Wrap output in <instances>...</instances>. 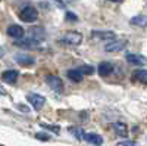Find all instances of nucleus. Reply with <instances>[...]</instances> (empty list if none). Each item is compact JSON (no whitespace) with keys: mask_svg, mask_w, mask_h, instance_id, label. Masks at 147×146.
I'll list each match as a JSON object with an SVG mask.
<instances>
[{"mask_svg":"<svg viewBox=\"0 0 147 146\" xmlns=\"http://www.w3.org/2000/svg\"><path fill=\"white\" fill-rule=\"evenodd\" d=\"M19 19L24 22H35L38 19V10H37L34 6L28 5V6H24L19 12Z\"/></svg>","mask_w":147,"mask_h":146,"instance_id":"obj_1","label":"nucleus"},{"mask_svg":"<svg viewBox=\"0 0 147 146\" xmlns=\"http://www.w3.org/2000/svg\"><path fill=\"white\" fill-rule=\"evenodd\" d=\"M81 41H82V34L78 31H68L60 39V43L71 44V46H78V44H81Z\"/></svg>","mask_w":147,"mask_h":146,"instance_id":"obj_2","label":"nucleus"},{"mask_svg":"<svg viewBox=\"0 0 147 146\" xmlns=\"http://www.w3.org/2000/svg\"><path fill=\"white\" fill-rule=\"evenodd\" d=\"M27 101L30 102V105L34 109L40 111V109L44 106V103H46V97L41 96V94H38V93H28L27 94Z\"/></svg>","mask_w":147,"mask_h":146,"instance_id":"obj_3","label":"nucleus"},{"mask_svg":"<svg viewBox=\"0 0 147 146\" xmlns=\"http://www.w3.org/2000/svg\"><path fill=\"white\" fill-rule=\"evenodd\" d=\"M46 84L49 87H50L52 90H55V92H57V93H60L63 90V81L60 80V77H57V75H55V74H50V75H47L46 77Z\"/></svg>","mask_w":147,"mask_h":146,"instance_id":"obj_4","label":"nucleus"},{"mask_svg":"<svg viewBox=\"0 0 147 146\" xmlns=\"http://www.w3.org/2000/svg\"><path fill=\"white\" fill-rule=\"evenodd\" d=\"M127 44H128L127 40H116V39H113L110 43H107L105 46V50L107 53H116V52H121L122 49H125Z\"/></svg>","mask_w":147,"mask_h":146,"instance_id":"obj_5","label":"nucleus"},{"mask_svg":"<svg viewBox=\"0 0 147 146\" xmlns=\"http://www.w3.org/2000/svg\"><path fill=\"white\" fill-rule=\"evenodd\" d=\"M15 62L21 67H32L35 65V58L28 53H16L15 55Z\"/></svg>","mask_w":147,"mask_h":146,"instance_id":"obj_6","label":"nucleus"},{"mask_svg":"<svg viewBox=\"0 0 147 146\" xmlns=\"http://www.w3.org/2000/svg\"><path fill=\"white\" fill-rule=\"evenodd\" d=\"M15 46L19 47H27V49H37L40 46V40H37L34 37H22L15 41Z\"/></svg>","mask_w":147,"mask_h":146,"instance_id":"obj_7","label":"nucleus"},{"mask_svg":"<svg viewBox=\"0 0 147 146\" xmlns=\"http://www.w3.org/2000/svg\"><path fill=\"white\" fill-rule=\"evenodd\" d=\"M18 77H19V71H16V69H6L2 74V80L7 84H15Z\"/></svg>","mask_w":147,"mask_h":146,"instance_id":"obj_8","label":"nucleus"},{"mask_svg":"<svg viewBox=\"0 0 147 146\" xmlns=\"http://www.w3.org/2000/svg\"><path fill=\"white\" fill-rule=\"evenodd\" d=\"M7 35L9 37H12V39H15V40H19V39H22L24 37V34H25V30H24L21 25H10L9 28H7Z\"/></svg>","mask_w":147,"mask_h":146,"instance_id":"obj_9","label":"nucleus"},{"mask_svg":"<svg viewBox=\"0 0 147 146\" xmlns=\"http://www.w3.org/2000/svg\"><path fill=\"white\" fill-rule=\"evenodd\" d=\"M97 71H99V74L102 77H107L110 75L112 72L115 71V65L112 62H107V60H105V62L99 64V67H97Z\"/></svg>","mask_w":147,"mask_h":146,"instance_id":"obj_10","label":"nucleus"},{"mask_svg":"<svg viewBox=\"0 0 147 146\" xmlns=\"http://www.w3.org/2000/svg\"><path fill=\"white\" fill-rule=\"evenodd\" d=\"M91 35H93V39H97V40H113L116 37V34L113 31H109V30H106V31H97V30H94L91 33Z\"/></svg>","mask_w":147,"mask_h":146,"instance_id":"obj_11","label":"nucleus"},{"mask_svg":"<svg viewBox=\"0 0 147 146\" xmlns=\"http://www.w3.org/2000/svg\"><path fill=\"white\" fill-rule=\"evenodd\" d=\"M82 139L87 140L88 143L94 145V146H100L103 145V137L100 134H97V133H84L82 134Z\"/></svg>","mask_w":147,"mask_h":146,"instance_id":"obj_12","label":"nucleus"},{"mask_svg":"<svg viewBox=\"0 0 147 146\" xmlns=\"http://www.w3.org/2000/svg\"><path fill=\"white\" fill-rule=\"evenodd\" d=\"M127 60L129 64L137 65V67H144L146 65V56L137 55V53H128L127 55Z\"/></svg>","mask_w":147,"mask_h":146,"instance_id":"obj_13","label":"nucleus"},{"mask_svg":"<svg viewBox=\"0 0 147 146\" xmlns=\"http://www.w3.org/2000/svg\"><path fill=\"white\" fill-rule=\"evenodd\" d=\"M132 80L138 81L141 84H146L147 83V71L146 69H136L132 72Z\"/></svg>","mask_w":147,"mask_h":146,"instance_id":"obj_14","label":"nucleus"},{"mask_svg":"<svg viewBox=\"0 0 147 146\" xmlns=\"http://www.w3.org/2000/svg\"><path fill=\"white\" fill-rule=\"evenodd\" d=\"M113 130L121 137H127V134H128V127L125 123H119V121L118 123H113Z\"/></svg>","mask_w":147,"mask_h":146,"instance_id":"obj_15","label":"nucleus"},{"mask_svg":"<svg viewBox=\"0 0 147 146\" xmlns=\"http://www.w3.org/2000/svg\"><path fill=\"white\" fill-rule=\"evenodd\" d=\"M66 75H68V78H69L71 81H74V83H81L82 78H84V75L81 74L78 69H68Z\"/></svg>","mask_w":147,"mask_h":146,"instance_id":"obj_16","label":"nucleus"},{"mask_svg":"<svg viewBox=\"0 0 147 146\" xmlns=\"http://www.w3.org/2000/svg\"><path fill=\"white\" fill-rule=\"evenodd\" d=\"M129 24H131V25H134V27H141V28H144V27H146V15L141 14V15H137V16L131 18Z\"/></svg>","mask_w":147,"mask_h":146,"instance_id":"obj_17","label":"nucleus"},{"mask_svg":"<svg viewBox=\"0 0 147 146\" xmlns=\"http://www.w3.org/2000/svg\"><path fill=\"white\" fill-rule=\"evenodd\" d=\"M82 75H91V74H94V67H91V65H81L80 68H77Z\"/></svg>","mask_w":147,"mask_h":146,"instance_id":"obj_18","label":"nucleus"},{"mask_svg":"<svg viewBox=\"0 0 147 146\" xmlns=\"http://www.w3.org/2000/svg\"><path fill=\"white\" fill-rule=\"evenodd\" d=\"M71 133L74 136H75L77 139H82V134H84V131L81 130V128H77V127H72L71 128Z\"/></svg>","mask_w":147,"mask_h":146,"instance_id":"obj_19","label":"nucleus"},{"mask_svg":"<svg viewBox=\"0 0 147 146\" xmlns=\"http://www.w3.org/2000/svg\"><path fill=\"white\" fill-rule=\"evenodd\" d=\"M40 126H41L43 128H47V130H50V131H55L56 134L60 131V128H59L57 126H49V124H44V123H40Z\"/></svg>","mask_w":147,"mask_h":146,"instance_id":"obj_20","label":"nucleus"},{"mask_svg":"<svg viewBox=\"0 0 147 146\" xmlns=\"http://www.w3.org/2000/svg\"><path fill=\"white\" fill-rule=\"evenodd\" d=\"M35 137L38 139V140H49V139H50V136H49L47 133H37Z\"/></svg>","mask_w":147,"mask_h":146,"instance_id":"obj_21","label":"nucleus"},{"mask_svg":"<svg viewBox=\"0 0 147 146\" xmlns=\"http://www.w3.org/2000/svg\"><path fill=\"white\" fill-rule=\"evenodd\" d=\"M119 145L121 146H134V145H136V142H134V140H124V142H121Z\"/></svg>","mask_w":147,"mask_h":146,"instance_id":"obj_22","label":"nucleus"},{"mask_svg":"<svg viewBox=\"0 0 147 146\" xmlns=\"http://www.w3.org/2000/svg\"><path fill=\"white\" fill-rule=\"evenodd\" d=\"M66 18L71 19V21H77V19H78L75 15H74V12H66Z\"/></svg>","mask_w":147,"mask_h":146,"instance_id":"obj_23","label":"nucleus"},{"mask_svg":"<svg viewBox=\"0 0 147 146\" xmlns=\"http://www.w3.org/2000/svg\"><path fill=\"white\" fill-rule=\"evenodd\" d=\"M18 109H21L22 112H28V108L24 106V105H18Z\"/></svg>","mask_w":147,"mask_h":146,"instance_id":"obj_24","label":"nucleus"},{"mask_svg":"<svg viewBox=\"0 0 147 146\" xmlns=\"http://www.w3.org/2000/svg\"><path fill=\"white\" fill-rule=\"evenodd\" d=\"M0 94H2V96H5V94H6V90H5L2 86H0Z\"/></svg>","mask_w":147,"mask_h":146,"instance_id":"obj_25","label":"nucleus"},{"mask_svg":"<svg viewBox=\"0 0 147 146\" xmlns=\"http://www.w3.org/2000/svg\"><path fill=\"white\" fill-rule=\"evenodd\" d=\"M109 2H113V3H122V2H125V0H109Z\"/></svg>","mask_w":147,"mask_h":146,"instance_id":"obj_26","label":"nucleus"},{"mask_svg":"<svg viewBox=\"0 0 147 146\" xmlns=\"http://www.w3.org/2000/svg\"><path fill=\"white\" fill-rule=\"evenodd\" d=\"M3 55H5V49H3V47H0V58H2Z\"/></svg>","mask_w":147,"mask_h":146,"instance_id":"obj_27","label":"nucleus"}]
</instances>
